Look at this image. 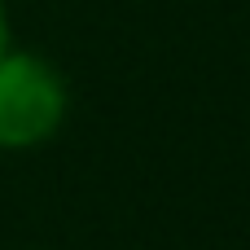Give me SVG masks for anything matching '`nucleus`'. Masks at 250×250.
I'll return each instance as SVG.
<instances>
[{
  "mask_svg": "<svg viewBox=\"0 0 250 250\" xmlns=\"http://www.w3.org/2000/svg\"><path fill=\"white\" fill-rule=\"evenodd\" d=\"M62 110H66V92L48 62L26 53L0 57V145L4 149L44 141L62 123Z\"/></svg>",
  "mask_w": 250,
  "mask_h": 250,
  "instance_id": "obj_1",
  "label": "nucleus"
},
{
  "mask_svg": "<svg viewBox=\"0 0 250 250\" xmlns=\"http://www.w3.org/2000/svg\"><path fill=\"white\" fill-rule=\"evenodd\" d=\"M4 44H9V26H4V9H0V57H4Z\"/></svg>",
  "mask_w": 250,
  "mask_h": 250,
  "instance_id": "obj_2",
  "label": "nucleus"
}]
</instances>
